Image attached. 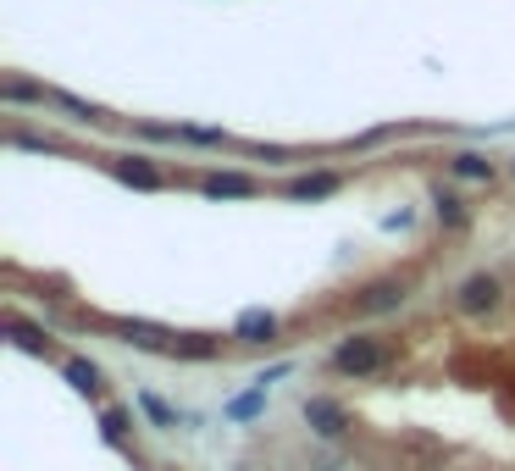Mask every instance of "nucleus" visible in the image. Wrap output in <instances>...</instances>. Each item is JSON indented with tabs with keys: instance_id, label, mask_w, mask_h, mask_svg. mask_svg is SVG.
<instances>
[{
	"instance_id": "nucleus-1",
	"label": "nucleus",
	"mask_w": 515,
	"mask_h": 471,
	"mask_svg": "<svg viewBox=\"0 0 515 471\" xmlns=\"http://www.w3.org/2000/svg\"><path fill=\"white\" fill-rule=\"evenodd\" d=\"M388 361H394V339H383V333H355V339H344L333 350V372L355 377V383L388 372Z\"/></svg>"
},
{
	"instance_id": "nucleus-2",
	"label": "nucleus",
	"mask_w": 515,
	"mask_h": 471,
	"mask_svg": "<svg viewBox=\"0 0 515 471\" xmlns=\"http://www.w3.org/2000/svg\"><path fill=\"white\" fill-rule=\"evenodd\" d=\"M449 305H455L460 316H493V311L504 305V283L493 278V272H477V278H466V283H460V289H455V300H449Z\"/></svg>"
},
{
	"instance_id": "nucleus-3",
	"label": "nucleus",
	"mask_w": 515,
	"mask_h": 471,
	"mask_svg": "<svg viewBox=\"0 0 515 471\" xmlns=\"http://www.w3.org/2000/svg\"><path fill=\"white\" fill-rule=\"evenodd\" d=\"M305 422H311V433L327 438V444H338V438L349 433V411L338 405V399H327V394H311V399H305Z\"/></svg>"
},
{
	"instance_id": "nucleus-4",
	"label": "nucleus",
	"mask_w": 515,
	"mask_h": 471,
	"mask_svg": "<svg viewBox=\"0 0 515 471\" xmlns=\"http://www.w3.org/2000/svg\"><path fill=\"white\" fill-rule=\"evenodd\" d=\"M399 305H405V283L399 278H377V283H366V289L355 294L360 316H383V311H399Z\"/></svg>"
},
{
	"instance_id": "nucleus-5",
	"label": "nucleus",
	"mask_w": 515,
	"mask_h": 471,
	"mask_svg": "<svg viewBox=\"0 0 515 471\" xmlns=\"http://www.w3.org/2000/svg\"><path fill=\"white\" fill-rule=\"evenodd\" d=\"M233 339L239 344H272L277 339V316L272 311H244L239 322H233Z\"/></svg>"
},
{
	"instance_id": "nucleus-6",
	"label": "nucleus",
	"mask_w": 515,
	"mask_h": 471,
	"mask_svg": "<svg viewBox=\"0 0 515 471\" xmlns=\"http://www.w3.org/2000/svg\"><path fill=\"white\" fill-rule=\"evenodd\" d=\"M200 189L216 194V200H250V194H255V178H244V172H211Z\"/></svg>"
},
{
	"instance_id": "nucleus-7",
	"label": "nucleus",
	"mask_w": 515,
	"mask_h": 471,
	"mask_svg": "<svg viewBox=\"0 0 515 471\" xmlns=\"http://www.w3.org/2000/svg\"><path fill=\"white\" fill-rule=\"evenodd\" d=\"M222 416H228V422H255V416H266V388L255 383V388H244V394H233L228 405H222Z\"/></svg>"
},
{
	"instance_id": "nucleus-8",
	"label": "nucleus",
	"mask_w": 515,
	"mask_h": 471,
	"mask_svg": "<svg viewBox=\"0 0 515 471\" xmlns=\"http://www.w3.org/2000/svg\"><path fill=\"white\" fill-rule=\"evenodd\" d=\"M172 355H178V361H216L222 344L205 339V333H183V339H172Z\"/></svg>"
},
{
	"instance_id": "nucleus-9",
	"label": "nucleus",
	"mask_w": 515,
	"mask_h": 471,
	"mask_svg": "<svg viewBox=\"0 0 515 471\" xmlns=\"http://www.w3.org/2000/svg\"><path fill=\"white\" fill-rule=\"evenodd\" d=\"M432 211H438V222H444L449 233H460V228H466V200H460V194L432 189Z\"/></svg>"
},
{
	"instance_id": "nucleus-10",
	"label": "nucleus",
	"mask_w": 515,
	"mask_h": 471,
	"mask_svg": "<svg viewBox=\"0 0 515 471\" xmlns=\"http://www.w3.org/2000/svg\"><path fill=\"white\" fill-rule=\"evenodd\" d=\"M111 172H117L122 183H133V189H161V172L150 167V161H139V156L117 161V167H111Z\"/></svg>"
},
{
	"instance_id": "nucleus-11",
	"label": "nucleus",
	"mask_w": 515,
	"mask_h": 471,
	"mask_svg": "<svg viewBox=\"0 0 515 471\" xmlns=\"http://www.w3.org/2000/svg\"><path fill=\"white\" fill-rule=\"evenodd\" d=\"M338 172H316V178H300V183H288V194L294 200H327V194H338Z\"/></svg>"
},
{
	"instance_id": "nucleus-12",
	"label": "nucleus",
	"mask_w": 515,
	"mask_h": 471,
	"mask_svg": "<svg viewBox=\"0 0 515 471\" xmlns=\"http://www.w3.org/2000/svg\"><path fill=\"white\" fill-rule=\"evenodd\" d=\"M449 172H455V178H466V183H493V161L477 156V150L455 156V161H449Z\"/></svg>"
},
{
	"instance_id": "nucleus-13",
	"label": "nucleus",
	"mask_w": 515,
	"mask_h": 471,
	"mask_svg": "<svg viewBox=\"0 0 515 471\" xmlns=\"http://www.w3.org/2000/svg\"><path fill=\"white\" fill-rule=\"evenodd\" d=\"M61 372H67V383L78 388V394H100V366L95 361H67Z\"/></svg>"
},
{
	"instance_id": "nucleus-14",
	"label": "nucleus",
	"mask_w": 515,
	"mask_h": 471,
	"mask_svg": "<svg viewBox=\"0 0 515 471\" xmlns=\"http://www.w3.org/2000/svg\"><path fill=\"white\" fill-rule=\"evenodd\" d=\"M139 411L150 416V422H156V427H178V422H183V416L172 411L167 399H161V394H150V388H144V394H139Z\"/></svg>"
},
{
	"instance_id": "nucleus-15",
	"label": "nucleus",
	"mask_w": 515,
	"mask_h": 471,
	"mask_svg": "<svg viewBox=\"0 0 515 471\" xmlns=\"http://www.w3.org/2000/svg\"><path fill=\"white\" fill-rule=\"evenodd\" d=\"M0 95L12 100V106H23V100H39V106H45V89H34V84H23V78H6V89H0Z\"/></svg>"
},
{
	"instance_id": "nucleus-16",
	"label": "nucleus",
	"mask_w": 515,
	"mask_h": 471,
	"mask_svg": "<svg viewBox=\"0 0 515 471\" xmlns=\"http://www.w3.org/2000/svg\"><path fill=\"white\" fill-rule=\"evenodd\" d=\"M50 106H61V111H72L78 122H100V111L95 106H84L78 95H50Z\"/></svg>"
},
{
	"instance_id": "nucleus-17",
	"label": "nucleus",
	"mask_w": 515,
	"mask_h": 471,
	"mask_svg": "<svg viewBox=\"0 0 515 471\" xmlns=\"http://www.w3.org/2000/svg\"><path fill=\"white\" fill-rule=\"evenodd\" d=\"M100 427H106V438H122V433H128V411H122V405H111V411L100 416Z\"/></svg>"
},
{
	"instance_id": "nucleus-18",
	"label": "nucleus",
	"mask_w": 515,
	"mask_h": 471,
	"mask_svg": "<svg viewBox=\"0 0 515 471\" xmlns=\"http://www.w3.org/2000/svg\"><path fill=\"white\" fill-rule=\"evenodd\" d=\"M183 139H194V145H228L222 128H183Z\"/></svg>"
},
{
	"instance_id": "nucleus-19",
	"label": "nucleus",
	"mask_w": 515,
	"mask_h": 471,
	"mask_svg": "<svg viewBox=\"0 0 515 471\" xmlns=\"http://www.w3.org/2000/svg\"><path fill=\"white\" fill-rule=\"evenodd\" d=\"M316 471H338V460L333 455H316Z\"/></svg>"
},
{
	"instance_id": "nucleus-20",
	"label": "nucleus",
	"mask_w": 515,
	"mask_h": 471,
	"mask_svg": "<svg viewBox=\"0 0 515 471\" xmlns=\"http://www.w3.org/2000/svg\"><path fill=\"white\" fill-rule=\"evenodd\" d=\"M510 172H515V161H510Z\"/></svg>"
}]
</instances>
